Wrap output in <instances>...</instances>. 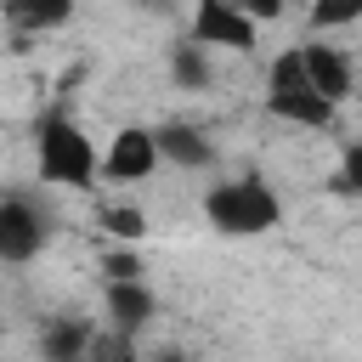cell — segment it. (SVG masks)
<instances>
[{"instance_id":"16","label":"cell","mask_w":362,"mask_h":362,"mask_svg":"<svg viewBox=\"0 0 362 362\" xmlns=\"http://www.w3.org/2000/svg\"><path fill=\"white\" fill-rule=\"evenodd\" d=\"M102 272H107V283H141V272H147V266H141V255H136V249H113V255L102 260Z\"/></svg>"},{"instance_id":"1","label":"cell","mask_w":362,"mask_h":362,"mask_svg":"<svg viewBox=\"0 0 362 362\" xmlns=\"http://www.w3.org/2000/svg\"><path fill=\"white\" fill-rule=\"evenodd\" d=\"M34 164H40V175L57 181V187H90V181L102 175V153L90 147L85 124H79L74 113H62V107H51V113L34 124Z\"/></svg>"},{"instance_id":"5","label":"cell","mask_w":362,"mask_h":362,"mask_svg":"<svg viewBox=\"0 0 362 362\" xmlns=\"http://www.w3.org/2000/svg\"><path fill=\"white\" fill-rule=\"evenodd\" d=\"M45 238H51V226L28 198H17V192L0 198V260L6 266H28L45 249Z\"/></svg>"},{"instance_id":"10","label":"cell","mask_w":362,"mask_h":362,"mask_svg":"<svg viewBox=\"0 0 362 362\" xmlns=\"http://www.w3.org/2000/svg\"><path fill=\"white\" fill-rule=\"evenodd\" d=\"M158 158H164V164H181V170H209L215 147H209L204 130H192V124H158Z\"/></svg>"},{"instance_id":"6","label":"cell","mask_w":362,"mask_h":362,"mask_svg":"<svg viewBox=\"0 0 362 362\" xmlns=\"http://www.w3.org/2000/svg\"><path fill=\"white\" fill-rule=\"evenodd\" d=\"M158 164H164L158 158V130H147V124H124L113 136V147L102 153V175L107 181H147Z\"/></svg>"},{"instance_id":"18","label":"cell","mask_w":362,"mask_h":362,"mask_svg":"<svg viewBox=\"0 0 362 362\" xmlns=\"http://www.w3.org/2000/svg\"><path fill=\"white\" fill-rule=\"evenodd\" d=\"M238 6H243V17H249V23H272V17H283V6H288V0H238Z\"/></svg>"},{"instance_id":"2","label":"cell","mask_w":362,"mask_h":362,"mask_svg":"<svg viewBox=\"0 0 362 362\" xmlns=\"http://www.w3.org/2000/svg\"><path fill=\"white\" fill-rule=\"evenodd\" d=\"M204 215L226 238H255V232H272L283 221V198L272 192L266 175H232V181H215L209 187Z\"/></svg>"},{"instance_id":"13","label":"cell","mask_w":362,"mask_h":362,"mask_svg":"<svg viewBox=\"0 0 362 362\" xmlns=\"http://www.w3.org/2000/svg\"><path fill=\"white\" fill-rule=\"evenodd\" d=\"M85 362H136V334H124V328H96Z\"/></svg>"},{"instance_id":"8","label":"cell","mask_w":362,"mask_h":362,"mask_svg":"<svg viewBox=\"0 0 362 362\" xmlns=\"http://www.w3.org/2000/svg\"><path fill=\"white\" fill-rule=\"evenodd\" d=\"M90 339H96V328H90L85 317H57V322H45V334H40V356H45V362H85Z\"/></svg>"},{"instance_id":"11","label":"cell","mask_w":362,"mask_h":362,"mask_svg":"<svg viewBox=\"0 0 362 362\" xmlns=\"http://www.w3.org/2000/svg\"><path fill=\"white\" fill-rule=\"evenodd\" d=\"M153 311H158V300H153L147 283H107V317H113V328L136 334V328L153 322Z\"/></svg>"},{"instance_id":"15","label":"cell","mask_w":362,"mask_h":362,"mask_svg":"<svg viewBox=\"0 0 362 362\" xmlns=\"http://www.w3.org/2000/svg\"><path fill=\"white\" fill-rule=\"evenodd\" d=\"M345 23H362V0H311V28H345Z\"/></svg>"},{"instance_id":"20","label":"cell","mask_w":362,"mask_h":362,"mask_svg":"<svg viewBox=\"0 0 362 362\" xmlns=\"http://www.w3.org/2000/svg\"><path fill=\"white\" fill-rule=\"evenodd\" d=\"M136 6H158V0H136Z\"/></svg>"},{"instance_id":"14","label":"cell","mask_w":362,"mask_h":362,"mask_svg":"<svg viewBox=\"0 0 362 362\" xmlns=\"http://www.w3.org/2000/svg\"><path fill=\"white\" fill-rule=\"evenodd\" d=\"M102 226H107L119 243H141V238H147V215H141L136 204H107V209H102Z\"/></svg>"},{"instance_id":"19","label":"cell","mask_w":362,"mask_h":362,"mask_svg":"<svg viewBox=\"0 0 362 362\" xmlns=\"http://www.w3.org/2000/svg\"><path fill=\"white\" fill-rule=\"evenodd\" d=\"M147 362H192V356H181V351H158V356H147Z\"/></svg>"},{"instance_id":"12","label":"cell","mask_w":362,"mask_h":362,"mask_svg":"<svg viewBox=\"0 0 362 362\" xmlns=\"http://www.w3.org/2000/svg\"><path fill=\"white\" fill-rule=\"evenodd\" d=\"M170 74H175L181 90H204V85H209V57H204V45L181 40V45L170 51Z\"/></svg>"},{"instance_id":"17","label":"cell","mask_w":362,"mask_h":362,"mask_svg":"<svg viewBox=\"0 0 362 362\" xmlns=\"http://www.w3.org/2000/svg\"><path fill=\"white\" fill-rule=\"evenodd\" d=\"M334 187H339V192H351V198H362V141H351V147H345Z\"/></svg>"},{"instance_id":"3","label":"cell","mask_w":362,"mask_h":362,"mask_svg":"<svg viewBox=\"0 0 362 362\" xmlns=\"http://www.w3.org/2000/svg\"><path fill=\"white\" fill-rule=\"evenodd\" d=\"M266 113L283 119V124H300V130H328L334 124V102L317 96V85L305 79V62H300V45L283 51L272 62V79H266Z\"/></svg>"},{"instance_id":"7","label":"cell","mask_w":362,"mask_h":362,"mask_svg":"<svg viewBox=\"0 0 362 362\" xmlns=\"http://www.w3.org/2000/svg\"><path fill=\"white\" fill-rule=\"evenodd\" d=\"M300 62H305V79L317 85V96L334 102V107H345V96H351V57L339 45H328V40H305Z\"/></svg>"},{"instance_id":"4","label":"cell","mask_w":362,"mask_h":362,"mask_svg":"<svg viewBox=\"0 0 362 362\" xmlns=\"http://www.w3.org/2000/svg\"><path fill=\"white\" fill-rule=\"evenodd\" d=\"M255 28L260 23H249L238 0H198L187 40L204 51H255Z\"/></svg>"},{"instance_id":"9","label":"cell","mask_w":362,"mask_h":362,"mask_svg":"<svg viewBox=\"0 0 362 362\" xmlns=\"http://www.w3.org/2000/svg\"><path fill=\"white\" fill-rule=\"evenodd\" d=\"M0 17L17 34H51L74 17V0H0Z\"/></svg>"}]
</instances>
